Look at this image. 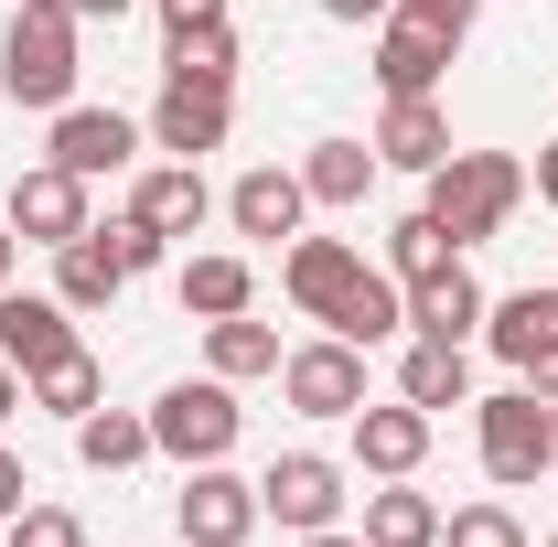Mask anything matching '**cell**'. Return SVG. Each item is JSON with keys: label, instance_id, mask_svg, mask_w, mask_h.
Instances as JSON below:
<instances>
[{"label": "cell", "instance_id": "6", "mask_svg": "<svg viewBox=\"0 0 558 547\" xmlns=\"http://www.w3.org/2000/svg\"><path fill=\"white\" fill-rule=\"evenodd\" d=\"M247 526H258V483L194 462V483H183V547H247Z\"/></svg>", "mask_w": 558, "mask_h": 547}, {"label": "cell", "instance_id": "22", "mask_svg": "<svg viewBox=\"0 0 558 547\" xmlns=\"http://www.w3.org/2000/svg\"><path fill=\"white\" fill-rule=\"evenodd\" d=\"M462 387H473L462 343H409V365H398V398L409 409H462Z\"/></svg>", "mask_w": 558, "mask_h": 547}, {"label": "cell", "instance_id": "45", "mask_svg": "<svg viewBox=\"0 0 558 547\" xmlns=\"http://www.w3.org/2000/svg\"><path fill=\"white\" fill-rule=\"evenodd\" d=\"M548 547H558V537H548Z\"/></svg>", "mask_w": 558, "mask_h": 547}, {"label": "cell", "instance_id": "32", "mask_svg": "<svg viewBox=\"0 0 558 547\" xmlns=\"http://www.w3.org/2000/svg\"><path fill=\"white\" fill-rule=\"evenodd\" d=\"M11 547H86V526H75L65 505H22L11 515Z\"/></svg>", "mask_w": 558, "mask_h": 547}, {"label": "cell", "instance_id": "5", "mask_svg": "<svg viewBox=\"0 0 558 547\" xmlns=\"http://www.w3.org/2000/svg\"><path fill=\"white\" fill-rule=\"evenodd\" d=\"M279 387H290V409H312V418H354L365 409V343H301L290 365H279Z\"/></svg>", "mask_w": 558, "mask_h": 547}, {"label": "cell", "instance_id": "16", "mask_svg": "<svg viewBox=\"0 0 558 547\" xmlns=\"http://www.w3.org/2000/svg\"><path fill=\"white\" fill-rule=\"evenodd\" d=\"M484 333H494V354L526 376V365H537V354L558 343V290H515V301H494V312H484Z\"/></svg>", "mask_w": 558, "mask_h": 547}, {"label": "cell", "instance_id": "42", "mask_svg": "<svg viewBox=\"0 0 558 547\" xmlns=\"http://www.w3.org/2000/svg\"><path fill=\"white\" fill-rule=\"evenodd\" d=\"M11 247H22V236H11V226H0V290H11Z\"/></svg>", "mask_w": 558, "mask_h": 547}, {"label": "cell", "instance_id": "36", "mask_svg": "<svg viewBox=\"0 0 558 547\" xmlns=\"http://www.w3.org/2000/svg\"><path fill=\"white\" fill-rule=\"evenodd\" d=\"M22 505H33V473H22V462H11V451H0V526H11V515H22Z\"/></svg>", "mask_w": 558, "mask_h": 547}, {"label": "cell", "instance_id": "24", "mask_svg": "<svg viewBox=\"0 0 558 547\" xmlns=\"http://www.w3.org/2000/svg\"><path fill=\"white\" fill-rule=\"evenodd\" d=\"M75 451H86V473H130L140 451H150V418H119V409H86V418H75Z\"/></svg>", "mask_w": 558, "mask_h": 547}, {"label": "cell", "instance_id": "11", "mask_svg": "<svg viewBox=\"0 0 558 547\" xmlns=\"http://www.w3.org/2000/svg\"><path fill=\"white\" fill-rule=\"evenodd\" d=\"M11 226H22L33 247L86 236V183H75V172H54V161H44V172H22V183H11Z\"/></svg>", "mask_w": 558, "mask_h": 547}, {"label": "cell", "instance_id": "1", "mask_svg": "<svg viewBox=\"0 0 558 547\" xmlns=\"http://www.w3.org/2000/svg\"><path fill=\"white\" fill-rule=\"evenodd\" d=\"M0 86L11 108H65L75 97V11L65 0H22L0 33Z\"/></svg>", "mask_w": 558, "mask_h": 547}, {"label": "cell", "instance_id": "9", "mask_svg": "<svg viewBox=\"0 0 558 547\" xmlns=\"http://www.w3.org/2000/svg\"><path fill=\"white\" fill-rule=\"evenodd\" d=\"M130 150H140V130L119 119V108H54V172L97 183V172H119Z\"/></svg>", "mask_w": 558, "mask_h": 547}, {"label": "cell", "instance_id": "15", "mask_svg": "<svg viewBox=\"0 0 558 547\" xmlns=\"http://www.w3.org/2000/svg\"><path fill=\"white\" fill-rule=\"evenodd\" d=\"M354 451H365V473H418V451H429V409H354Z\"/></svg>", "mask_w": 558, "mask_h": 547}, {"label": "cell", "instance_id": "4", "mask_svg": "<svg viewBox=\"0 0 558 547\" xmlns=\"http://www.w3.org/2000/svg\"><path fill=\"white\" fill-rule=\"evenodd\" d=\"M484 473L494 483H537L548 473V398H537V387L484 398Z\"/></svg>", "mask_w": 558, "mask_h": 547}, {"label": "cell", "instance_id": "19", "mask_svg": "<svg viewBox=\"0 0 558 547\" xmlns=\"http://www.w3.org/2000/svg\"><path fill=\"white\" fill-rule=\"evenodd\" d=\"M301 205H312V194H301V172H247V183L226 194L236 236H290V226H301Z\"/></svg>", "mask_w": 558, "mask_h": 547}, {"label": "cell", "instance_id": "28", "mask_svg": "<svg viewBox=\"0 0 558 547\" xmlns=\"http://www.w3.org/2000/svg\"><path fill=\"white\" fill-rule=\"evenodd\" d=\"M269 365H279V333H269V323H236V312L215 323V376H269Z\"/></svg>", "mask_w": 558, "mask_h": 547}, {"label": "cell", "instance_id": "37", "mask_svg": "<svg viewBox=\"0 0 558 547\" xmlns=\"http://www.w3.org/2000/svg\"><path fill=\"white\" fill-rule=\"evenodd\" d=\"M333 22H376V11H398V0H323Z\"/></svg>", "mask_w": 558, "mask_h": 547}, {"label": "cell", "instance_id": "8", "mask_svg": "<svg viewBox=\"0 0 558 547\" xmlns=\"http://www.w3.org/2000/svg\"><path fill=\"white\" fill-rule=\"evenodd\" d=\"M484 279L462 269V258H440L429 279H409V323H418V343H462V333H484Z\"/></svg>", "mask_w": 558, "mask_h": 547}, {"label": "cell", "instance_id": "27", "mask_svg": "<svg viewBox=\"0 0 558 547\" xmlns=\"http://www.w3.org/2000/svg\"><path fill=\"white\" fill-rule=\"evenodd\" d=\"M33 387H44V409L86 418V409H97V354L75 343V354H54V365H33Z\"/></svg>", "mask_w": 558, "mask_h": 547}, {"label": "cell", "instance_id": "12", "mask_svg": "<svg viewBox=\"0 0 558 547\" xmlns=\"http://www.w3.org/2000/svg\"><path fill=\"white\" fill-rule=\"evenodd\" d=\"M150 130H161V150H215L226 139V86H205V75H172L161 86V108H150Z\"/></svg>", "mask_w": 558, "mask_h": 547}, {"label": "cell", "instance_id": "44", "mask_svg": "<svg viewBox=\"0 0 558 547\" xmlns=\"http://www.w3.org/2000/svg\"><path fill=\"white\" fill-rule=\"evenodd\" d=\"M548 462H558V398H548Z\"/></svg>", "mask_w": 558, "mask_h": 547}, {"label": "cell", "instance_id": "25", "mask_svg": "<svg viewBox=\"0 0 558 547\" xmlns=\"http://www.w3.org/2000/svg\"><path fill=\"white\" fill-rule=\"evenodd\" d=\"M365 547H440V505L429 494H376L365 505Z\"/></svg>", "mask_w": 558, "mask_h": 547}, {"label": "cell", "instance_id": "39", "mask_svg": "<svg viewBox=\"0 0 558 547\" xmlns=\"http://www.w3.org/2000/svg\"><path fill=\"white\" fill-rule=\"evenodd\" d=\"M537 205H558V139L537 150Z\"/></svg>", "mask_w": 558, "mask_h": 547}, {"label": "cell", "instance_id": "34", "mask_svg": "<svg viewBox=\"0 0 558 547\" xmlns=\"http://www.w3.org/2000/svg\"><path fill=\"white\" fill-rule=\"evenodd\" d=\"M473 11H484V0H398V22L440 33V44H462V33H473Z\"/></svg>", "mask_w": 558, "mask_h": 547}, {"label": "cell", "instance_id": "7", "mask_svg": "<svg viewBox=\"0 0 558 547\" xmlns=\"http://www.w3.org/2000/svg\"><path fill=\"white\" fill-rule=\"evenodd\" d=\"M333 505H344V473L323 462V451H290V462H269V483H258V515H279V526H333Z\"/></svg>", "mask_w": 558, "mask_h": 547}, {"label": "cell", "instance_id": "38", "mask_svg": "<svg viewBox=\"0 0 558 547\" xmlns=\"http://www.w3.org/2000/svg\"><path fill=\"white\" fill-rule=\"evenodd\" d=\"M526 387H537V398H558V343L537 354V365H526Z\"/></svg>", "mask_w": 558, "mask_h": 547}, {"label": "cell", "instance_id": "41", "mask_svg": "<svg viewBox=\"0 0 558 547\" xmlns=\"http://www.w3.org/2000/svg\"><path fill=\"white\" fill-rule=\"evenodd\" d=\"M11 409H22V398H11V354H0V418H11Z\"/></svg>", "mask_w": 558, "mask_h": 547}, {"label": "cell", "instance_id": "40", "mask_svg": "<svg viewBox=\"0 0 558 547\" xmlns=\"http://www.w3.org/2000/svg\"><path fill=\"white\" fill-rule=\"evenodd\" d=\"M75 22H119V11H130V0H65Z\"/></svg>", "mask_w": 558, "mask_h": 547}, {"label": "cell", "instance_id": "3", "mask_svg": "<svg viewBox=\"0 0 558 547\" xmlns=\"http://www.w3.org/2000/svg\"><path fill=\"white\" fill-rule=\"evenodd\" d=\"M150 451H172V462H226V451H236V398H226V376L172 387V398L150 409Z\"/></svg>", "mask_w": 558, "mask_h": 547}, {"label": "cell", "instance_id": "33", "mask_svg": "<svg viewBox=\"0 0 558 547\" xmlns=\"http://www.w3.org/2000/svg\"><path fill=\"white\" fill-rule=\"evenodd\" d=\"M97 247H108V258H119V269H161V226H140V215H119V226H108V236H97Z\"/></svg>", "mask_w": 558, "mask_h": 547}, {"label": "cell", "instance_id": "10", "mask_svg": "<svg viewBox=\"0 0 558 547\" xmlns=\"http://www.w3.org/2000/svg\"><path fill=\"white\" fill-rule=\"evenodd\" d=\"M354 279H365V258H354L344 236H301V247H290V269H279V290H290V301H301L312 323H333Z\"/></svg>", "mask_w": 558, "mask_h": 547}, {"label": "cell", "instance_id": "23", "mask_svg": "<svg viewBox=\"0 0 558 547\" xmlns=\"http://www.w3.org/2000/svg\"><path fill=\"white\" fill-rule=\"evenodd\" d=\"M398 323H409V290H398V279H376V269L354 279L344 312H333V333H344V343H387Z\"/></svg>", "mask_w": 558, "mask_h": 547}, {"label": "cell", "instance_id": "30", "mask_svg": "<svg viewBox=\"0 0 558 547\" xmlns=\"http://www.w3.org/2000/svg\"><path fill=\"white\" fill-rule=\"evenodd\" d=\"M387 258H398V279H429L440 258H451V236L429 226V205H418V215H398V236H387Z\"/></svg>", "mask_w": 558, "mask_h": 547}, {"label": "cell", "instance_id": "31", "mask_svg": "<svg viewBox=\"0 0 558 547\" xmlns=\"http://www.w3.org/2000/svg\"><path fill=\"white\" fill-rule=\"evenodd\" d=\"M440 537H451V547H526V526H515L505 505H462V515H451Z\"/></svg>", "mask_w": 558, "mask_h": 547}, {"label": "cell", "instance_id": "35", "mask_svg": "<svg viewBox=\"0 0 558 547\" xmlns=\"http://www.w3.org/2000/svg\"><path fill=\"white\" fill-rule=\"evenodd\" d=\"M150 11H161L172 33H205V22H226V0H150Z\"/></svg>", "mask_w": 558, "mask_h": 547}, {"label": "cell", "instance_id": "29", "mask_svg": "<svg viewBox=\"0 0 558 547\" xmlns=\"http://www.w3.org/2000/svg\"><path fill=\"white\" fill-rule=\"evenodd\" d=\"M172 75H205V86H236V33L205 22V33H172Z\"/></svg>", "mask_w": 558, "mask_h": 547}, {"label": "cell", "instance_id": "18", "mask_svg": "<svg viewBox=\"0 0 558 547\" xmlns=\"http://www.w3.org/2000/svg\"><path fill=\"white\" fill-rule=\"evenodd\" d=\"M451 65V44L440 33H418V22H387V44H376V75H387V97H429Z\"/></svg>", "mask_w": 558, "mask_h": 547}, {"label": "cell", "instance_id": "26", "mask_svg": "<svg viewBox=\"0 0 558 547\" xmlns=\"http://www.w3.org/2000/svg\"><path fill=\"white\" fill-rule=\"evenodd\" d=\"M183 312H205V323L247 312V258H194L183 269Z\"/></svg>", "mask_w": 558, "mask_h": 547}, {"label": "cell", "instance_id": "17", "mask_svg": "<svg viewBox=\"0 0 558 547\" xmlns=\"http://www.w3.org/2000/svg\"><path fill=\"white\" fill-rule=\"evenodd\" d=\"M205 172H194V161H172V172H140V194H130V215L140 226H161V236H194V226H205Z\"/></svg>", "mask_w": 558, "mask_h": 547}, {"label": "cell", "instance_id": "14", "mask_svg": "<svg viewBox=\"0 0 558 547\" xmlns=\"http://www.w3.org/2000/svg\"><path fill=\"white\" fill-rule=\"evenodd\" d=\"M376 161H398V172H440V161H451V119H440L429 97H387Z\"/></svg>", "mask_w": 558, "mask_h": 547}, {"label": "cell", "instance_id": "20", "mask_svg": "<svg viewBox=\"0 0 558 547\" xmlns=\"http://www.w3.org/2000/svg\"><path fill=\"white\" fill-rule=\"evenodd\" d=\"M119 258H108V247H97V226H86V236H65V247H54V301H65V312H97V301H108V290H119Z\"/></svg>", "mask_w": 558, "mask_h": 547}, {"label": "cell", "instance_id": "21", "mask_svg": "<svg viewBox=\"0 0 558 547\" xmlns=\"http://www.w3.org/2000/svg\"><path fill=\"white\" fill-rule=\"evenodd\" d=\"M365 183H376V150H365V139H323V150L301 161V194H312V205H365Z\"/></svg>", "mask_w": 558, "mask_h": 547}, {"label": "cell", "instance_id": "43", "mask_svg": "<svg viewBox=\"0 0 558 547\" xmlns=\"http://www.w3.org/2000/svg\"><path fill=\"white\" fill-rule=\"evenodd\" d=\"M312 547H365V537H333V526H312Z\"/></svg>", "mask_w": 558, "mask_h": 547}, {"label": "cell", "instance_id": "13", "mask_svg": "<svg viewBox=\"0 0 558 547\" xmlns=\"http://www.w3.org/2000/svg\"><path fill=\"white\" fill-rule=\"evenodd\" d=\"M0 354L33 376V365H54V354H75L65 333V301H33V290H0Z\"/></svg>", "mask_w": 558, "mask_h": 547}, {"label": "cell", "instance_id": "2", "mask_svg": "<svg viewBox=\"0 0 558 547\" xmlns=\"http://www.w3.org/2000/svg\"><path fill=\"white\" fill-rule=\"evenodd\" d=\"M515 194H526V172H515L505 150H451V161L429 172V226H440L451 247H473V236H494V226L515 215Z\"/></svg>", "mask_w": 558, "mask_h": 547}]
</instances>
